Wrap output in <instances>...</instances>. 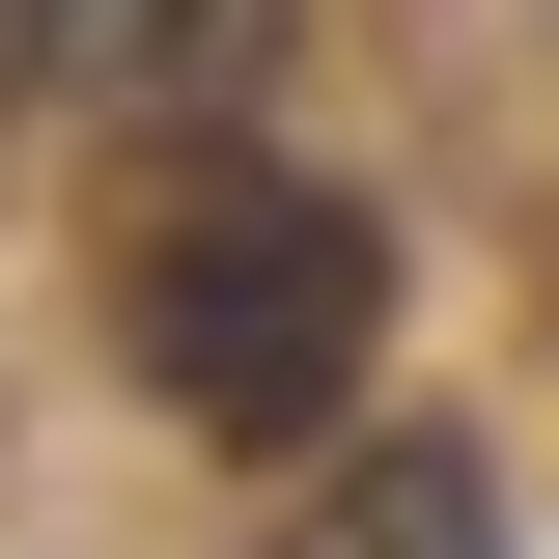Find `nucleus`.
Listing matches in <instances>:
<instances>
[{
    "label": "nucleus",
    "instance_id": "3",
    "mask_svg": "<svg viewBox=\"0 0 559 559\" xmlns=\"http://www.w3.org/2000/svg\"><path fill=\"white\" fill-rule=\"evenodd\" d=\"M280 559H503V476L448 419H392V448H336V476L280 503Z\"/></svg>",
    "mask_w": 559,
    "mask_h": 559
},
{
    "label": "nucleus",
    "instance_id": "1",
    "mask_svg": "<svg viewBox=\"0 0 559 559\" xmlns=\"http://www.w3.org/2000/svg\"><path fill=\"white\" fill-rule=\"evenodd\" d=\"M112 336H140V392L197 419V448H336L364 336H392V224L308 197V168H168Z\"/></svg>",
    "mask_w": 559,
    "mask_h": 559
},
{
    "label": "nucleus",
    "instance_id": "2",
    "mask_svg": "<svg viewBox=\"0 0 559 559\" xmlns=\"http://www.w3.org/2000/svg\"><path fill=\"white\" fill-rule=\"evenodd\" d=\"M0 57H57V84H112V112H252V57H280V0H0Z\"/></svg>",
    "mask_w": 559,
    "mask_h": 559
}]
</instances>
